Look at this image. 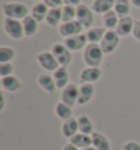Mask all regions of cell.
Here are the masks:
<instances>
[{
    "mask_svg": "<svg viewBox=\"0 0 140 150\" xmlns=\"http://www.w3.org/2000/svg\"><path fill=\"white\" fill-rule=\"evenodd\" d=\"M104 53L100 44H88L83 50L82 58L87 67H100L103 62Z\"/></svg>",
    "mask_w": 140,
    "mask_h": 150,
    "instance_id": "cell-1",
    "label": "cell"
},
{
    "mask_svg": "<svg viewBox=\"0 0 140 150\" xmlns=\"http://www.w3.org/2000/svg\"><path fill=\"white\" fill-rule=\"evenodd\" d=\"M2 11L6 18L23 20L29 16V9L22 2H9L2 4Z\"/></svg>",
    "mask_w": 140,
    "mask_h": 150,
    "instance_id": "cell-2",
    "label": "cell"
},
{
    "mask_svg": "<svg viewBox=\"0 0 140 150\" xmlns=\"http://www.w3.org/2000/svg\"><path fill=\"white\" fill-rule=\"evenodd\" d=\"M4 30L6 34L12 40L19 41V40H22L24 38L23 24H22V21H20V20L6 18L4 21Z\"/></svg>",
    "mask_w": 140,
    "mask_h": 150,
    "instance_id": "cell-3",
    "label": "cell"
},
{
    "mask_svg": "<svg viewBox=\"0 0 140 150\" xmlns=\"http://www.w3.org/2000/svg\"><path fill=\"white\" fill-rule=\"evenodd\" d=\"M120 36L116 33L115 30H108L104 35L103 40L100 43V46L103 50L104 55L113 54L119 45Z\"/></svg>",
    "mask_w": 140,
    "mask_h": 150,
    "instance_id": "cell-4",
    "label": "cell"
},
{
    "mask_svg": "<svg viewBox=\"0 0 140 150\" xmlns=\"http://www.w3.org/2000/svg\"><path fill=\"white\" fill-rule=\"evenodd\" d=\"M50 52L56 57L60 67H68L72 62V53L67 48L64 43H55L52 46Z\"/></svg>",
    "mask_w": 140,
    "mask_h": 150,
    "instance_id": "cell-5",
    "label": "cell"
},
{
    "mask_svg": "<svg viewBox=\"0 0 140 150\" xmlns=\"http://www.w3.org/2000/svg\"><path fill=\"white\" fill-rule=\"evenodd\" d=\"M36 60L41 68H43L47 72H54L60 67L52 52H47V50L41 52L36 56Z\"/></svg>",
    "mask_w": 140,
    "mask_h": 150,
    "instance_id": "cell-6",
    "label": "cell"
},
{
    "mask_svg": "<svg viewBox=\"0 0 140 150\" xmlns=\"http://www.w3.org/2000/svg\"><path fill=\"white\" fill-rule=\"evenodd\" d=\"M77 16H76V20L79 21L82 26L86 30H89L92 28V24L94 22V14H93V10L90 9L87 4H81L78 6L77 8Z\"/></svg>",
    "mask_w": 140,
    "mask_h": 150,
    "instance_id": "cell-7",
    "label": "cell"
},
{
    "mask_svg": "<svg viewBox=\"0 0 140 150\" xmlns=\"http://www.w3.org/2000/svg\"><path fill=\"white\" fill-rule=\"evenodd\" d=\"M78 98H79V87L74 82H70L65 89L62 90L60 99L64 103L74 108V105L78 104Z\"/></svg>",
    "mask_w": 140,
    "mask_h": 150,
    "instance_id": "cell-8",
    "label": "cell"
},
{
    "mask_svg": "<svg viewBox=\"0 0 140 150\" xmlns=\"http://www.w3.org/2000/svg\"><path fill=\"white\" fill-rule=\"evenodd\" d=\"M83 30H84V28L82 26V24L77 20L65 22V23H62L59 25V34L65 38L81 34L83 32Z\"/></svg>",
    "mask_w": 140,
    "mask_h": 150,
    "instance_id": "cell-9",
    "label": "cell"
},
{
    "mask_svg": "<svg viewBox=\"0 0 140 150\" xmlns=\"http://www.w3.org/2000/svg\"><path fill=\"white\" fill-rule=\"evenodd\" d=\"M102 77V70L100 67H86L79 75L81 83H94Z\"/></svg>",
    "mask_w": 140,
    "mask_h": 150,
    "instance_id": "cell-10",
    "label": "cell"
},
{
    "mask_svg": "<svg viewBox=\"0 0 140 150\" xmlns=\"http://www.w3.org/2000/svg\"><path fill=\"white\" fill-rule=\"evenodd\" d=\"M64 44L67 46V48L72 53V52H78V50H84L89 44L86 34H78L71 38H67L64 40Z\"/></svg>",
    "mask_w": 140,
    "mask_h": 150,
    "instance_id": "cell-11",
    "label": "cell"
},
{
    "mask_svg": "<svg viewBox=\"0 0 140 150\" xmlns=\"http://www.w3.org/2000/svg\"><path fill=\"white\" fill-rule=\"evenodd\" d=\"M95 94V88L92 83H81L79 86L78 105H86L90 103Z\"/></svg>",
    "mask_w": 140,
    "mask_h": 150,
    "instance_id": "cell-12",
    "label": "cell"
},
{
    "mask_svg": "<svg viewBox=\"0 0 140 150\" xmlns=\"http://www.w3.org/2000/svg\"><path fill=\"white\" fill-rule=\"evenodd\" d=\"M37 84L40 86V88L43 91H45L49 96L54 94L57 90L53 75H49V74H41L38 76L37 77Z\"/></svg>",
    "mask_w": 140,
    "mask_h": 150,
    "instance_id": "cell-13",
    "label": "cell"
},
{
    "mask_svg": "<svg viewBox=\"0 0 140 150\" xmlns=\"http://www.w3.org/2000/svg\"><path fill=\"white\" fill-rule=\"evenodd\" d=\"M1 88L4 91H7L9 93H14V92L20 91L22 87H23V83L18 77L16 76H8V77H4L1 78Z\"/></svg>",
    "mask_w": 140,
    "mask_h": 150,
    "instance_id": "cell-14",
    "label": "cell"
},
{
    "mask_svg": "<svg viewBox=\"0 0 140 150\" xmlns=\"http://www.w3.org/2000/svg\"><path fill=\"white\" fill-rule=\"evenodd\" d=\"M134 23H135V19H132L130 16L119 18L118 24L115 29L116 33L118 34L120 38H126L128 35H130L132 33Z\"/></svg>",
    "mask_w": 140,
    "mask_h": 150,
    "instance_id": "cell-15",
    "label": "cell"
},
{
    "mask_svg": "<svg viewBox=\"0 0 140 150\" xmlns=\"http://www.w3.org/2000/svg\"><path fill=\"white\" fill-rule=\"evenodd\" d=\"M62 135L67 139L72 138L76 134L79 133V125H78V118L77 117H71L67 121H64L60 127Z\"/></svg>",
    "mask_w": 140,
    "mask_h": 150,
    "instance_id": "cell-16",
    "label": "cell"
},
{
    "mask_svg": "<svg viewBox=\"0 0 140 150\" xmlns=\"http://www.w3.org/2000/svg\"><path fill=\"white\" fill-rule=\"evenodd\" d=\"M53 78L57 87V90H62L70 83L69 72L67 67H59L57 70L53 72Z\"/></svg>",
    "mask_w": 140,
    "mask_h": 150,
    "instance_id": "cell-17",
    "label": "cell"
},
{
    "mask_svg": "<svg viewBox=\"0 0 140 150\" xmlns=\"http://www.w3.org/2000/svg\"><path fill=\"white\" fill-rule=\"evenodd\" d=\"M91 137H92V147H94L96 150H111V142L103 133L94 130Z\"/></svg>",
    "mask_w": 140,
    "mask_h": 150,
    "instance_id": "cell-18",
    "label": "cell"
},
{
    "mask_svg": "<svg viewBox=\"0 0 140 150\" xmlns=\"http://www.w3.org/2000/svg\"><path fill=\"white\" fill-rule=\"evenodd\" d=\"M115 0H94L92 4V10L96 14H105L114 9Z\"/></svg>",
    "mask_w": 140,
    "mask_h": 150,
    "instance_id": "cell-19",
    "label": "cell"
},
{
    "mask_svg": "<svg viewBox=\"0 0 140 150\" xmlns=\"http://www.w3.org/2000/svg\"><path fill=\"white\" fill-rule=\"evenodd\" d=\"M22 24H23V30H24V36L33 38L34 35H36L38 31V22L31 14H29L22 20Z\"/></svg>",
    "mask_w": 140,
    "mask_h": 150,
    "instance_id": "cell-20",
    "label": "cell"
},
{
    "mask_svg": "<svg viewBox=\"0 0 140 150\" xmlns=\"http://www.w3.org/2000/svg\"><path fill=\"white\" fill-rule=\"evenodd\" d=\"M106 31L107 30L105 28H100V26L89 29L87 31V33H84L87 36L88 43L89 44H100L101 41L103 40Z\"/></svg>",
    "mask_w": 140,
    "mask_h": 150,
    "instance_id": "cell-21",
    "label": "cell"
},
{
    "mask_svg": "<svg viewBox=\"0 0 140 150\" xmlns=\"http://www.w3.org/2000/svg\"><path fill=\"white\" fill-rule=\"evenodd\" d=\"M55 114L59 120L64 122L74 117V110L71 106L64 103L62 101H59L57 102V104L55 105Z\"/></svg>",
    "mask_w": 140,
    "mask_h": 150,
    "instance_id": "cell-22",
    "label": "cell"
},
{
    "mask_svg": "<svg viewBox=\"0 0 140 150\" xmlns=\"http://www.w3.org/2000/svg\"><path fill=\"white\" fill-rule=\"evenodd\" d=\"M69 142L74 145L78 149H84V148L92 146V137H91V135L78 133L76 134L72 138H70Z\"/></svg>",
    "mask_w": 140,
    "mask_h": 150,
    "instance_id": "cell-23",
    "label": "cell"
},
{
    "mask_svg": "<svg viewBox=\"0 0 140 150\" xmlns=\"http://www.w3.org/2000/svg\"><path fill=\"white\" fill-rule=\"evenodd\" d=\"M48 11H49V8L42 1V2H37L33 8L31 9V16L40 23V22H43L46 20Z\"/></svg>",
    "mask_w": 140,
    "mask_h": 150,
    "instance_id": "cell-24",
    "label": "cell"
},
{
    "mask_svg": "<svg viewBox=\"0 0 140 150\" xmlns=\"http://www.w3.org/2000/svg\"><path fill=\"white\" fill-rule=\"evenodd\" d=\"M78 118L79 125V133L87 134V135H92L94 133V125L93 122L88 115H80Z\"/></svg>",
    "mask_w": 140,
    "mask_h": 150,
    "instance_id": "cell-25",
    "label": "cell"
},
{
    "mask_svg": "<svg viewBox=\"0 0 140 150\" xmlns=\"http://www.w3.org/2000/svg\"><path fill=\"white\" fill-rule=\"evenodd\" d=\"M119 21V17L116 14L114 9L106 12L105 14L102 16V23H103V28L108 31V30H115L117 24Z\"/></svg>",
    "mask_w": 140,
    "mask_h": 150,
    "instance_id": "cell-26",
    "label": "cell"
},
{
    "mask_svg": "<svg viewBox=\"0 0 140 150\" xmlns=\"http://www.w3.org/2000/svg\"><path fill=\"white\" fill-rule=\"evenodd\" d=\"M46 24L50 28H57L59 24H62V8L57 9H49L46 17Z\"/></svg>",
    "mask_w": 140,
    "mask_h": 150,
    "instance_id": "cell-27",
    "label": "cell"
},
{
    "mask_svg": "<svg viewBox=\"0 0 140 150\" xmlns=\"http://www.w3.org/2000/svg\"><path fill=\"white\" fill-rule=\"evenodd\" d=\"M130 0H115L114 11L119 18L129 16L130 13Z\"/></svg>",
    "mask_w": 140,
    "mask_h": 150,
    "instance_id": "cell-28",
    "label": "cell"
},
{
    "mask_svg": "<svg viewBox=\"0 0 140 150\" xmlns=\"http://www.w3.org/2000/svg\"><path fill=\"white\" fill-rule=\"evenodd\" d=\"M16 50L10 46H1L0 47V64L11 63L16 58Z\"/></svg>",
    "mask_w": 140,
    "mask_h": 150,
    "instance_id": "cell-29",
    "label": "cell"
},
{
    "mask_svg": "<svg viewBox=\"0 0 140 150\" xmlns=\"http://www.w3.org/2000/svg\"><path fill=\"white\" fill-rule=\"evenodd\" d=\"M76 8H77V7H71V6H62V23L76 20V16H77V10H76Z\"/></svg>",
    "mask_w": 140,
    "mask_h": 150,
    "instance_id": "cell-30",
    "label": "cell"
},
{
    "mask_svg": "<svg viewBox=\"0 0 140 150\" xmlns=\"http://www.w3.org/2000/svg\"><path fill=\"white\" fill-rule=\"evenodd\" d=\"M13 71H14V67L11 63L0 64V76H1V78L12 76Z\"/></svg>",
    "mask_w": 140,
    "mask_h": 150,
    "instance_id": "cell-31",
    "label": "cell"
},
{
    "mask_svg": "<svg viewBox=\"0 0 140 150\" xmlns=\"http://www.w3.org/2000/svg\"><path fill=\"white\" fill-rule=\"evenodd\" d=\"M122 150H140V142L136 140H128L122 145Z\"/></svg>",
    "mask_w": 140,
    "mask_h": 150,
    "instance_id": "cell-32",
    "label": "cell"
},
{
    "mask_svg": "<svg viewBox=\"0 0 140 150\" xmlns=\"http://www.w3.org/2000/svg\"><path fill=\"white\" fill-rule=\"evenodd\" d=\"M43 2L49 9L62 8V6H64V0H43Z\"/></svg>",
    "mask_w": 140,
    "mask_h": 150,
    "instance_id": "cell-33",
    "label": "cell"
},
{
    "mask_svg": "<svg viewBox=\"0 0 140 150\" xmlns=\"http://www.w3.org/2000/svg\"><path fill=\"white\" fill-rule=\"evenodd\" d=\"M132 35L134 36L135 40H137V41L140 42V20H135Z\"/></svg>",
    "mask_w": 140,
    "mask_h": 150,
    "instance_id": "cell-34",
    "label": "cell"
},
{
    "mask_svg": "<svg viewBox=\"0 0 140 150\" xmlns=\"http://www.w3.org/2000/svg\"><path fill=\"white\" fill-rule=\"evenodd\" d=\"M80 4H81V0H64V6L78 7Z\"/></svg>",
    "mask_w": 140,
    "mask_h": 150,
    "instance_id": "cell-35",
    "label": "cell"
},
{
    "mask_svg": "<svg viewBox=\"0 0 140 150\" xmlns=\"http://www.w3.org/2000/svg\"><path fill=\"white\" fill-rule=\"evenodd\" d=\"M62 150H80V149H78V148L74 146V145H72L71 142H67V144H65V145L62 146Z\"/></svg>",
    "mask_w": 140,
    "mask_h": 150,
    "instance_id": "cell-36",
    "label": "cell"
},
{
    "mask_svg": "<svg viewBox=\"0 0 140 150\" xmlns=\"http://www.w3.org/2000/svg\"><path fill=\"white\" fill-rule=\"evenodd\" d=\"M4 103H6V98H4V93H1V105H0V112H2V111H4Z\"/></svg>",
    "mask_w": 140,
    "mask_h": 150,
    "instance_id": "cell-37",
    "label": "cell"
},
{
    "mask_svg": "<svg viewBox=\"0 0 140 150\" xmlns=\"http://www.w3.org/2000/svg\"><path fill=\"white\" fill-rule=\"evenodd\" d=\"M132 4L136 8H140V0H132Z\"/></svg>",
    "mask_w": 140,
    "mask_h": 150,
    "instance_id": "cell-38",
    "label": "cell"
},
{
    "mask_svg": "<svg viewBox=\"0 0 140 150\" xmlns=\"http://www.w3.org/2000/svg\"><path fill=\"white\" fill-rule=\"evenodd\" d=\"M80 150H96V149H95L94 147L91 146V147H88V148H84V149H80Z\"/></svg>",
    "mask_w": 140,
    "mask_h": 150,
    "instance_id": "cell-39",
    "label": "cell"
},
{
    "mask_svg": "<svg viewBox=\"0 0 140 150\" xmlns=\"http://www.w3.org/2000/svg\"><path fill=\"white\" fill-rule=\"evenodd\" d=\"M34 1H37V2H42L43 0H34Z\"/></svg>",
    "mask_w": 140,
    "mask_h": 150,
    "instance_id": "cell-40",
    "label": "cell"
}]
</instances>
